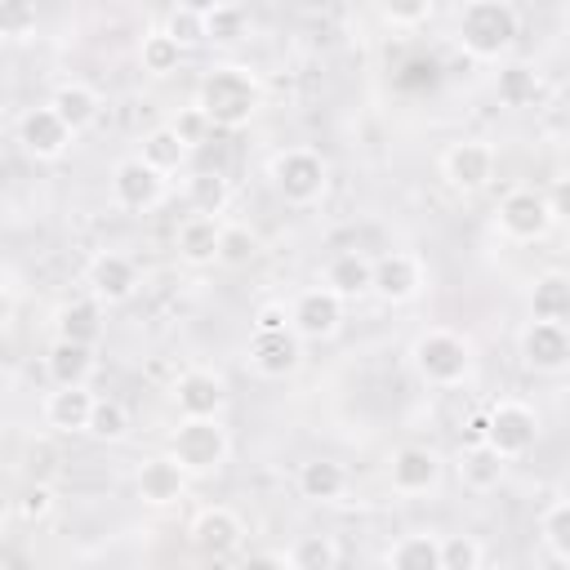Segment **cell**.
Listing matches in <instances>:
<instances>
[{
    "label": "cell",
    "mask_w": 570,
    "mask_h": 570,
    "mask_svg": "<svg viewBox=\"0 0 570 570\" xmlns=\"http://www.w3.org/2000/svg\"><path fill=\"white\" fill-rule=\"evenodd\" d=\"M196 107L205 111V120L214 129H240L254 120V111L263 107V85L249 67H236V62H223L214 67L200 89H196Z\"/></svg>",
    "instance_id": "obj_1"
},
{
    "label": "cell",
    "mask_w": 570,
    "mask_h": 570,
    "mask_svg": "<svg viewBox=\"0 0 570 570\" xmlns=\"http://www.w3.org/2000/svg\"><path fill=\"white\" fill-rule=\"evenodd\" d=\"M410 361L428 387H463L472 379V343L445 325H432L414 338Z\"/></svg>",
    "instance_id": "obj_2"
},
{
    "label": "cell",
    "mask_w": 570,
    "mask_h": 570,
    "mask_svg": "<svg viewBox=\"0 0 570 570\" xmlns=\"http://www.w3.org/2000/svg\"><path fill=\"white\" fill-rule=\"evenodd\" d=\"M517 40V9L508 0H472L459 9V45L468 58H499Z\"/></svg>",
    "instance_id": "obj_3"
},
{
    "label": "cell",
    "mask_w": 570,
    "mask_h": 570,
    "mask_svg": "<svg viewBox=\"0 0 570 570\" xmlns=\"http://www.w3.org/2000/svg\"><path fill=\"white\" fill-rule=\"evenodd\" d=\"M267 174H272L276 196L285 205H298V209L316 205L325 196V187H330V165L312 147H285V151H276Z\"/></svg>",
    "instance_id": "obj_4"
},
{
    "label": "cell",
    "mask_w": 570,
    "mask_h": 570,
    "mask_svg": "<svg viewBox=\"0 0 570 570\" xmlns=\"http://www.w3.org/2000/svg\"><path fill=\"white\" fill-rule=\"evenodd\" d=\"M232 454V436L218 419H183L169 436V459L191 472V476H205V472H218Z\"/></svg>",
    "instance_id": "obj_5"
},
{
    "label": "cell",
    "mask_w": 570,
    "mask_h": 570,
    "mask_svg": "<svg viewBox=\"0 0 570 570\" xmlns=\"http://www.w3.org/2000/svg\"><path fill=\"white\" fill-rule=\"evenodd\" d=\"M534 436H539V414H534L525 401H499V405L485 414V436H481V445L494 450L503 463H512V459L530 454Z\"/></svg>",
    "instance_id": "obj_6"
},
{
    "label": "cell",
    "mask_w": 570,
    "mask_h": 570,
    "mask_svg": "<svg viewBox=\"0 0 570 570\" xmlns=\"http://www.w3.org/2000/svg\"><path fill=\"white\" fill-rule=\"evenodd\" d=\"M494 218H499V232H503L508 240H521V245H525V240L548 236V227H552V218H557V205H552L548 196L530 191V187H517V191H508V196L499 200Z\"/></svg>",
    "instance_id": "obj_7"
},
{
    "label": "cell",
    "mask_w": 570,
    "mask_h": 570,
    "mask_svg": "<svg viewBox=\"0 0 570 570\" xmlns=\"http://www.w3.org/2000/svg\"><path fill=\"white\" fill-rule=\"evenodd\" d=\"M441 174L454 191L472 196V191L490 187V178H494V147L481 138H459L441 151Z\"/></svg>",
    "instance_id": "obj_8"
},
{
    "label": "cell",
    "mask_w": 570,
    "mask_h": 570,
    "mask_svg": "<svg viewBox=\"0 0 570 570\" xmlns=\"http://www.w3.org/2000/svg\"><path fill=\"white\" fill-rule=\"evenodd\" d=\"M428 285V272H423V258L410 254V249H387L383 258H374V281H370V294H379L383 303H410L419 298Z\"/></svg>",
    "instance_id": "obj_9"
},
{
    "label": "cell",
    "mask_w": 570,
    "mask_h": 570,
    "mask_svg": "<svg viewBox=\"0 0 570 570\" xmlns=\"http://www.w3.org/2000/svg\"><path fill=\"white\" fill-rule=\"evenodd\" d=\"M111 200L125 214H147L165 200V178L156 169H147L138 156H125L111 169Z\"/></svg>",
    "instance_id": "obj_10"
},
{
    "label": "cell",
    "mask_w": 570,
    "mask_h": 570,
    "mask_svg": "<svg viewBox=\"0 0 570 570\" xmlns=\"http://www.w3.org/2000/svg\"><path fill=\"white\" fill-rule=\"evenodd\" d=\"M289 330H294V338L303 343H321V338H330V334H338V325H343V303L325 289V285H312V289H303L289 307Z\"/></svg>",
    "instance_id": "obj_11"
},
{
    "label": "cell",
    "mask_w": 570,
    "mask_h": 570,
    "mask_svg": "<svg viewBox=\"0 0 570 570\" xmlns=\"http://www.w3.org/2000/svg\"><path fill=\"white\" fill-rule=\"evenodd\" d=\"M245 361L258 379H285L298 370L303 343L294 338V330H254L245 343Z\"/></svg>",
    "instance_id": "obj_12"
},
{
    "label": "cell",
    "mask_w": 570,
    "mask_h": 570,
    "mask_svg": "<svg viewBox=\"0 0 570 570\" xmlns=\"http://www.w3.org/2000/svg\"><path fill=\"white\" fill-rule=\"evenodd\" d=\"M441 481V454L432 445H401L387 463V485L396 494H428Z\"/></svg>",
    "instance_id": "obj_13"
},
{
    "label": "cell",
    "mask_w": 570,
    "mask_h": 570,
    "mask_svg": "<svg viewBox=\"0 0 570 570\" xmlns=\"http://www.w3.org/2000/svg\"><path fill=\"white\" fill-rule=\"evenodd\" d=\"M89 289H94V303H125L134 289H138V263L129 254H116V249H102L89 258Z\"/></svg>",
    "instance_id": "obj_14"
},
{
    "label": "cell",
    "mask_w": 570,
    "mask_h": 570,
    "mask_svg": "<svg viewBox=\"0 0 570 570\" xmlns=\"http://www.w3.org/2000/svg\"><path fill=\"white\" fill-rule=\"evenodd\" d=\"M521 361L539 374H561L570 365V334L552 321H530L521 334Z\"/></svg>",
    "instance_id": "obj_15"
},
{
    "label": "cell",
    "mask_w": 570,
    "mask_h": 570,
    "mask_svg": "<svg viewBox=\"0 0 570 570\" xmlns=\"http://www.w3.org/2000/svg\"><path fill=\"white\" fill-rule=\"evenodd\" d=\"M71 129L49 111V102L45 107H31L22 120H18V142H22V151L27 156H36V160H58L67 147H71Z\"/></svg>",
    "instance_id": "obj_16"
},
{
    "label": "cell",
    "mask_w": 570,
    "mask_h": 570,
    "mask_svg": "<svg viewBox=\"0 0 570 570\" xmlns=\"http://www.w3.org/2000/svg\"><path fill=\"white\" fill-rule=\"evenodd\" d=\"M240 539H245V521L232 508H223V503L205 508L196 517V525H191V543H196L200 557H223L227 561L240 548Z\"/></svg>",
    "instance_id": "obj_17"
},
{
    "label": "cell",
    "mask_w": 570,
    "mask_h": 570,
    "mask_svg": "<svg viewBox=\"0 0 570 570\" xmlns=\"http://www.w3.org/2000/svg\"><path fill=\"white\" fill-rule=\"evenodd\" d=\"M174 401H178L183 419H218V410L227 401V383L214 370H187L174 383Z\"/></svg>",
    "instance_id": "obj_18"
},
{
    "label": "cell",
    "mask_w": 570,
    "mask_h": 570,
    "mask_svg": "<svg viewBox=\"0 0 570 570\" xmlns=\"http://www.w3.org/2000/svg\"><path fill=\"white\" fill-rule=\"evenodd\" d=\"M370 281H374V258L361 254V249H343L325 263V289L347 303V298H365L370 294Z\"/></svg>",
    "instance_id": "obj_19"
},
{
    "label": "cell",
    "mask_w": 570,
    "mask_h": 570,
    "mask_svg": "<svg viewBox=\"0 0 570 570\" xmlns=\"http://www.w3.org/2000/svg\"><path fill=\"white\" fill-rule=\"evenodd\" d=\"M138 499L151 503V508H165V503H178L183 490H187V472L169 459V454H156V459H142L138 468Z\"/></svg>",
    "instance_id": "obj_20"
},
{
    "label": "cell",
    "mask_w": 570,
    "mask_h": 570,
    "mask_svg": "<svg viewBox=\"0 0 570 570\" xmlns=\"http://www.w3.org/2000/svg\"><path fill=\"white\" fill-rule=\"evenodd\" d=\"M98 107H102V98H98V89L85 85V80H67V85H58L53 98H49V111H53L71 134L89 129V125L98 120Z\"/></svg>",
    "instance_id": "obj_21"
},
{
    "label": "cell",
    "mask_w": 570,
    "mask_h": 570,
    "mask_svg": "<svg viewBox=\"0 0 570 570\" xmlns=\"http://www.w3.org/2000/svg\"><path fill=\"white\" fill-rule=\"evenodd\" d=\"M218 232H223V218H205V214H187L174 232V249L183 263H214L218 258Z\"/></svg>",
    "instance_id": "obj_22"
},
{
    "label": "cell",
    "mask_w": 570,
    "mask_h": 570,
    "mask_svg": "<svg viewBox=\"0 0 570 570\" xmlns=\"http://www.w3.org/2000/svg\"><path fill=\"white\" fill-rule=\"evenodd\" d=\"M89 410H94V392L89 387H53L45 396V423L53 432H85L89 428Z\"/></svg>",
    "instance_id": "obj_23"
},
{
    "label": "cell",
    "mask_w": 570,
    "mask_h": 570,
    "mask_svg": "<svg viewBox=\"0 0 570 570\" xmlns=\"http://www.w3.org/2000/svg\"><path fill=\"white\" fill-rule=\"evenodd\" d=\"M298 494L312 503H338L347 494V472L334 459H307L298 468Z\"/></svg>",
    "instance_id": "obj_24"
},
{
    "label": "cell",
    "mask_w": 570,
    "mask_h": 570,
    "mask_svg": "<svg viewBox=\"0 0 570 570\" xmlns=\"http://www.w3.org/2000/svg\"><path fill=\"white\" fill-rule=\"evenodd\" d=\"M89 374H94V347L67 343V338H58L49 347V379H53V387H85Z\"/></svg>",
    "instance_id": "obj_25"
},
{
    "label": "cell",
    "mask_w": 570,
    "mask_h": 570,
    "mask_svg": "<svg viewBox=\"0 0 570 570\" xmlns=\"http://www.w3.org/2000/svg\"><path fill=\"white\" fill-rule=\"evenodd\" d=\"M387 570H441V543L428 530H410L387 548Z\"/></svg>",
    "instance_id": "obj_26"
},
{
    "label": "cell",
    "mask_w": 570,
    "mask_h": 570,
    "mask_svg": "<svg viewBox=\"0 0 570 570\" xmlns=\"http://www.w3.org/2000/svg\"><path fill=\"white\" fill-rule=\"evenodd\" d=\"M530 316H534V321L566 325V316H570V276H566V272H543V276L534 281Z\"/></svg>",
    "instance_id": "obj_27"
},
{
    "label": "cell",
    "mask_w": 570,
    "mask_h": 570,
    "mask_svg": "<svg viewBox=\"0 0 570 570\" xmlns=\"http://www.w3.org/2000/svg\"><path fill=\"white\" fill-rule=\"evenodd\" d=\"M58 338L94 347V343L102 338V303L76 298V303H67V307H58Z\"/></svg>",
    "instance_id": "obj_28"
},
{
    "label": "cell",
    "mask_w": 570,
    "mask_h": 570,
    "mask_svg": "<svg viewBox=\"0 0 570 570\" xmlns=\"http://www.w3.org/2000/svg\"><path fill=\"white\" fill-rule=\"evenodd\" d=\"M503 472H508V463H503L494 450H485V445H468L463 459H459V481H463L472 494H490V490H499Z\"/></svg>",
    "instance_id": "obj_29"
},
{
    "label": "cell",
    "mask_w": 570,
    "mask_h": 570,
    "mask_svg": "<svg viewBox=\"0 0 570 570\" xmlns=\"http://www.w3.org/2000/svg\"><path fill=\"white\" fill-rule=\"evenodd\" d=\"M187 156H191V151L169 134V125H160V129H151V134L142 138V156H138V160H142L147 169H156L160 178H169V174H178V169L187 165Z\"/></svg>",
    "instance_id": "obj_30"
},
{
    "label": "cell",
    "mask_w": 570,
    "mask_h": 570,
    "mask_svg": "<svg viewBox=\"0 0 570 570\" xmlns=\"http://www.w3.org/2000/svg\"><path fill=\"white\" fill-rule=\"evenodd\" d=\"M289 570H338V543L334 534H298L285 552Z\"/></svg>",
    "instance_id": "obj_31"
},
{
    "label": "cell",
    "mask_w": 570,
    "mask_h": 570,
    "mask_svg": "<svg viewBox=\"0 0 570 570\" xmlns=\"http://www.w3.org/2000/svg\"><path fill=\"white\" fill-rule=\"evenodd\" d=\"M227 200H232V187H227V178H223V174L200 169V174H191V178H187V205H191V214L218 218V214L227 209Z\"/></svg>",
    "instance_id": "obj_32"
},
{
    "label": "cell",
    "mask_w": 570,
    "mask_h": 570,
    "mask_svg": "<svg viewBox=\"0 0 570 570\" xmlns=\"http://www.w3.org/2000/svg\"><path fill=\"white\" fill-rule=\"evenodd\" d=\"M94 441H120L129 432V410L125 401L116 396H94V410H89V428H85Z\"/></svg>",
    "instance_id": "obj_33"
},
{
    "label": "cell",
    "mask_w": 570,
    "mask_h": 570,
    "mask_svg": "<svg viewBox=\"0 0 570 570\" xmlns=\"http://www.w3.org/2000/svg\"><path fill=\"white\" fill-rule=\"evenodd\" d=\"M22 472H27L31 485H53V476L62 472V450H58L49 436L27 441V450H22Z\"/></svg>",
    "instance_id": "obj_34"
},
{
    "label": "cell",
    "mask_w": 570,
    "mask_h": 570,
    "mask_svg": "<svg viewBox=\"0 0 570 570\" xmlns=\"http://www.w3.org/2000/svg\"><path fill=\"white\" fill-rule=\"evenodd\" d=\"M205 40H240L249 27V13L240 4H200Z\"/></svg>",
    "instance_id": "obj_35"
},
{
    "label": "cell",
    "mask_w": 570,
    "mask_h": 570,
    "mask_svg": "<svg viewBox=\"0 0 570 570\" xmlns=\"http://www.w3.org/2000/svg\"><path fill=\"white\" fill-rule=\"evenodd\" d=\"M494 89H499V102H503V107H530L534 94H539V76H534L525 62H512V67L499 71Z\"/></svg>",
    "instance_id": "obj_36"
},
{
    "label": "cell",
    "mask_w": 570,
    "mask_h": 570,
    "mask_svg": "<svg viewBox=\"0 0 570 570\" xmlns=\"http://www.w3.org/2000/svg\"><path fill=\"white\" fill-rule=\"evenodd\" d=\"M258 258V236L245 227V223H223L218 232V258L214 263H227V267H245Z\"/></svg>",
    "instance_id": "obj_37"
},
{
    "label": "cell",
    "mask_w": 570,
    "mask_h": 570,
    "mask_svg": "<svg viewBox=\"0 0 570 570\" xmlns=\"http://www.w3.org/2000/svg\"><path fill=\"white\" fill-rule=\"evenodd\" d=\"M539 534H543V548L552 552V561L566 566V561H570V503H566V499H557V503L543 512Z\"/></svg>",
    "instance_id": "obj_38"
},
{
    "label": "cell",
    "mask_w": 570,
    "mask_h": 570,
    "mask_svg": "<svg viewBox=\"0 0 570 570\" xmlns=\"http://www.w3.org/2000/svg\"><path fill=\"white\" fill-rule=\"evenodd\" d=\"M138 62H142L147 76H169V71H178L183 49H178L165 31H147V36H142V49H138Z\"/></svg>",
    "instance_id": "obj_39"
},
{
    "label": "cell",
    "mask_w": 570,
    "mask_h": 570,
    "mask_svg": "<svg viewBox=\"0 0 570 570\" xmlns=\"http://www.w3.org/2000/svg\"><path fill=\"white\" fill-rule=\"evenodd\" d=\"M178 49H191V45H200L205 40V22H200V4H178V9H169V18H165V27H160Z\"/></svg>",
    "instance_id": "obj_40"
},
{
    "label": "cell",
    "mask_w": 570,
    "mask_h": 570,
    "mask_svg": "<svg viewBox=\"0 0 570 570\" xmlns=\"http://www.w3.org/2000/svg\"><path fill=\"white\" fill-rule=\"evenodd\" d=\"M441 543V570H481V539L476 534H445Z\"/></svg>",
    "instance_id": "obj_41"
},
{
    "label": "cell",
    "mask_w": 570,
    "mask_h": 570,
    "mask_svg": "<svg viewBox=\"0 0 570 570\" xmlns=\"http://www.w3.org/2000/svg\"><path fill=\"white\" fill-rule=\"evenodd\" d=\"M36 22H40V9L31 0H0V36L22 40L36 31Z\"/></svg>",
    "instance_id": "obj_42"
},
{
    "label": "cell",
    "mask_w": 570,
    "mask_h": 570,
    "mask_svg": "<svg viewBox=\"0 0 570 570\" xmlns=\"http://www.w3.org/2000/svg\"><path fill=\"white\" fill-rule=\"evenodd\" d=\"M169 134H174V138H178V142L191 151V147H200V142L214 134V125H209V120H205V111L191 102V107H183V111L169 120Z\"/></svg>",
    "instance_id": "obj_43"
},
{
    "label": "cell",
    "mask_w": 570,
    "mask_h": 570,
    "mask_svg": "<svg viewBox=\"0 0 570 570\" xmlns=\"http://www.w3.org/2000/svg\"><path fill=\"white\" fill-rule=\"evenodd\" d=\"M436 76H441V62L436 58H410L405 67H401V76H396V85L401 89H432L436 85Z\"/></svg>",
    "instance_id": "obj_44"
},
{
    "label": "cell",
    "mask_w": 570,
    "mask_h": 570,
    "mask_svg": "<svg viewBox=\"0 0 570 570\" xmlns=\"http://www.w3.org/2000/svg\"><path fill=\"white\" fill-rule=\"evenodd\" d=\"M18 512H22V521H45L53 512V485H31L27 481V490L18 499Z\"/></svg>",
    "instance_id": "obj_45"
},
{
    "label": "cell",
    "mask_w": 570,
    "mask_h": 570,
    "mask_svg": "<svg viewBox=\"0 0 570 570\" xmlns=\"http://www.w3.org/2000/svg\"><path fill=\"white\" fill-rule=\"evenodd\" d=\"M436 9L428 4V0H419V4H392V9H383V18L392 22V27H414V22H428Z\"/></svg>",
    "instance_id": "obj_46"
},
{
    "label": "cell",
    "mask_w": 570,
    "mask_h": 570,
    "mask_svg": "<svg viewBox=\"0 0 570 570\" xmlns=\"http://www.w3.org/2000/svg\"><path fill=\"white\" fill-rule=\"evenodd\" d=\"M254 330H289V312H285V303H267V307H258Z\"/></svg>",
    "instance_id": "obj_47"
},
{
    "label": "cell",
    "mask_w": 570,
    "mask_h": 570,
    "mask_svg": "<svg viewBox=\"0 0 570 570\" xmlns=\"http://www.w3.org/2000/svg\"><path fill=\"white\" fill-rule=\"evenodd\" d=\"M236 570H289V566H285V557H281V552H249Z\"/></svg>",
    "instance_id": "obj_48"
},
{
    "label": "cell",
    "mask_w": 570,
    "mask_h": 570,
    "mask_svg": "<svg viewBox=\"0 0 570 570\" xmlns=\"http://www.w3.org/2000/svg\"><path fill=\"white\" fill-rule=\"evenodd\" d=\"M205 570H227V566H223V557H205Z\"/></svg>",
    "instance_id": "obj_49"
},
{
    "label": "cell",
    "mask_w": 570,
    "mask_h": 570,
    "mask_svg": "<svg viewBox=\"0 0 570 570\" xmlns=\"http://www.w3.org/2000/svg\"><path fill=\"white\" fill-rule=\"evenodd\" d=\"M0 321H9V294L0 289Z\"/></svg>",
    "instance_id": "obj_50"
}]
</instances>
